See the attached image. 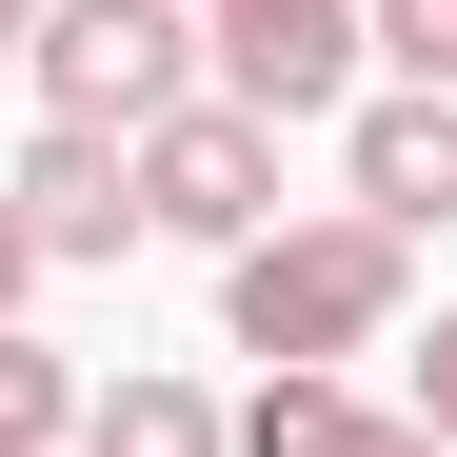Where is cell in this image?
Wrapping results in <instances>:
<instances>
[{
  "instance_id": "cell-4",
  "label": "cell",
  "mask_w": 457,
  "mask_h": 457,
  "mask_svg": "<svg viewBox=\"0 0 457 457\" xmlns=\"http://www.w3.org/2000/svg\"><path fill=\"white\" fill-rule=\"evenodd\" d=\"M199 100H239V120L358 100V0H199Z\"/></svg>"
},
{
  "instance_id": "cell-6",
  "label": "cell",
  "mask_w": 457,
  "mask_h": 457,
  "mask_svg": "<svg viewBox=\"0 0 457 457\" xmlns=\"http://www.w3.org/2000/svg\"><path fill=\"white\" fill-rule=\"evenodd\" d=\"M338 179H358V219H378V239H437V219H457V100H358L338 120Z\"/></svg>"
},
{
  "instance_id": "cell-11",
  "label": "cell",
  "mask_w": 457,
  "mask_h": 457,
  "mask_svg": "<svg viewBox=\"0 0 457 457\" xmlns=\"http://www.w3.org/2000/svg\"><path fill=\"white\" fill-rule=\"evenodd\" d=\"M398 418H418V437H437V457H457V319H437V338H418V398H398Z\"/></svg>"
},
{
  "instance_id": "cell-1",
  "label": "cell",
  "mask_w": 457,
  "mask_h": 457,
  "mask_svg": "<svg viewBox=\"0 0 457 457\" xmlns=\"http://www.w3.org/2000/svg\"><path fill=\"white\" fill-rule=\"evenodd\" d=\"M398 278H418V239H378L358 199L338 219H259V239L219 259V338H239L259 378H338V358L398 338Z\"/></svg>"
},
{
  "instance_id": "cell-14",
  "label": "cell",
  "mask_w": 457,
  "mask_h": 457,
  "mask_svg": "<svg viewBox=\"0 0 457 457\" xmlns=\"http://www.w3.org/2000/svg\"><path fill=\"white\" fill-rule=\"evenodd\" d=\"M179 21H199V0H179Z\"/></svg>"
},
{
  "instance_id": "cell-13",
  "label": "cell",
  "mask_w": 457,
  "mask_h": 457,
  "mask_svg": "<svg viewBox=\"0 0 457 457\" xmlns=\"http://www.w3.org/2000/svg\"><path fill=\"white\" fill-rule=\"evenodd\" d=\"M21 40H40V0H0V60H21Z\"/></svg>"
},
{
  "instance_id": "cell-5",
  "label": "cell",
  "mask_w": 457,
  "mask_h": 457,
  "mask_svg": "<svg viewBox=\"0 0 457 457\" xmlns=\"http://www.w3.org/2000/svg\"><path fill=\"white\" fill-rule=\"evenodd\" d=\"M0 219L40 239V278H60V259H120V239H139V160H120L100 120H40L21 160H0Z\"/></svg>"
},
{
  "instance_id": "cell-2",
  "label": "cell",
  "mask_w": 457,
  "mask_h": 457,
  "mask_svg": "<svg viewBox=\"0 0 457 457\" xmlns=\"http://www.w3.org/2000/svg\"><path fill=\"white\" fill-rule=\"evenodd\" d=\"M40 120H100V139H139V120H179L199 100V21L179 0H40Z\"/></svg>"
},
{
  "instance_id": "cell-10",
  "label": "cell",
  "mask_w": 457,
  "mask_h": 457,
  "mask_svg": "<svg viewBox=\"0 0 457 457\" xmlns=\"http://www.w3.org/2000/svg\"><path fill=\"white\" fill-rule=\"evenodd\" d=\"M358 60H398L418 100H457V0H358Z\"/></svg>"
},
{
  "instance_id": "cell-7",
  "label": "cell",
  "mask_w": 457,
  "mask_h": 457,
  "mask_svg": "<svg viewBox=\"0 0 457 457\" xmlns=\"http://www.w3.org/2000/svg\"><path fill=\"white\" fill-rule=\"evenodd\" d=\"M219 457H437L398 398H358V378H259L239 418H219Z\"/></svg>"
},
{
  "instance_id": "cell-12",
  "label": "cell",
  "mask_w": 457,
  "mask_h": 457,
  "mask_svg": "<svg viewBox=\"0 0 457 457\" xmlns=\"http://www.w3.org/2000/svg\"><path fill=\"white\" fill-rule=\"evenodd\" d=\"M21 298H40V239H21V219H0V338H21Z\"/></svg>"
},
{
  "instance_id": "cell-9",
  "label": "cell",
  "mask_w": 457,
  "mask_h": 457,
  "mask_svg": "<svg viewBox=\"0 0 457 457\" xmlns=\"http://www.w3.org/2000/svg\"><path fill=\"white\" fill-rule=\"evenodd\" d=\"M0 457H80V358L60 338H0Z\"/></svg>"
},
{
  "instance_id": "cell-3",
  "label": "cell",
  "mask_w": 457,
  "mask_h": 457,
  "mask_svg": "<svg viewBox=\"0 0 457 457\" xmlns=\"http://www.w3.org/2000/svg\"><path fill=\"white\" fill-rule=\"evenodd\" d=\"M120 160H139V239H199V259H239L259 219H278V120H239V100H179V120H139Z\"/></svg>"
},
{
  "instance_id": "cell-8",
  "label": "cell",
  "mask_w": 457,
  "mask_h": 457,
  "mask_svg": "<svg viewBox=\"0 0 457 457\" xmlns=\"http://www.w3.org/2000/svg\"><path fill=\"white\" fill-rule=\"evenodd\" d=\"M80 457H219V398L179 358H120V378H80Z\"/></svg>"
}]
</instances>
